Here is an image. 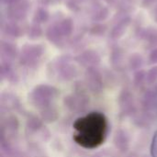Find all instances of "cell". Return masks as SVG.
I'll return each mask as SVG.
<instances>
[{"mask_svg":"<svg viewBox=\"0 0 157 157\" xmlns=\"http://www.w3.org/2000/svg\"><path fill=\"white\" fill-rule=\"evenodd\" d=\"M151 156L157 157V131L153 137L151 144Z\"/></svg>","mask_w":157,"mask_h":157,"instance_id":"7a4b0ae2","label":"cell"},{"mask_svg":"<svg viewBox=\"0 0 157 157\" xmlns=\"http://www.w3.org/2000/svg\"><path fill=\"white\" fill-rule=\"evenodd\" d=\"M74 141L85 149L99 147L105 141L108 132V121L100 112H91L77 119L74 125Z\"/></svg>","mask_w":157,"mask_h":157,"instance_id":"6da1fadb","label":"cell"}]
</instances>
